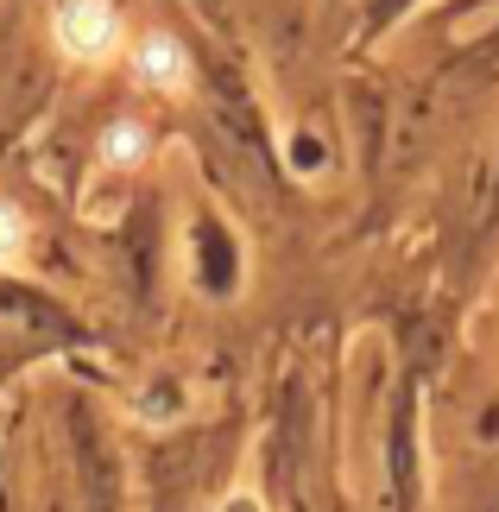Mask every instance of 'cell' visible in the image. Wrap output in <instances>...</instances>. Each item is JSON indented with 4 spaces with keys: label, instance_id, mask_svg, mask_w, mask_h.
Returning a JSON list of instances; mask_svg holds the SVG:
<instances>
[{
    "label": "cell",
    "instance_id": "obj_1",
    "mask_svg": "<svg viewBox=\"0 0 499 512\" xmlns=\"http://www.w3.org/2000/svg\"><path fill=\"white\" fill-rule=\"evenodd\" d=\"M51 45L76 64H102L121 51V13L114 0H51Z\"/></svg>",
    "mask_w": 499,
    "mask_h": 512
},
{
    "label": "cell",
    "instance_id": "obj_2",
    "mask_svg": "<svg viewBox=\"0 0 499 512\" xmlns=\"http://www.w3.org/2000/svg\"><path fill=\"white\" fill-rule=\"evenodd\" d=\"M133 76L146 89H165V95H177V89H190V51L177 45L171 32H146L133 45Z\"/></svg>",
    "mask_w": 499,
    "mask_h": 512
},
{
    "label": "cell",
    "instance_id": "obj_3",
    "mask_svg": "<svg viewBox=\"0 0 499 512\" xmlns=\"http://www.w3.org/2000/svg\"><path fill=\"white\" fill-rule=\"evenodd\" d=\"M102 159L108 165H139V159H146V127H133V121L108 127L102 133Z\"/></svg>",
    "mask_w": 499,
    "mask_h": 512
},
{
    "label": "cell",
    "instance_id": "obj_4",
    "mask_svg": "<svg viewBox=\"0 0 499 512\" xmlns=\"http://www.w3.org/2000/svg\"><path fill=\"white\" fill-rule=\"evenodd\" d=\"M19 253H26V215L0 203V266H19Z\"/></svg>",
    "mask_w": 499,
    "mask_h": 512
},
{
    "label": "cell",
    "instance_id": "obj_5",
    "mask_svg": "<svg viewBox=\"0 0 499 512\" xmlns=\"http://www.w3.org/2000/svg\"><path fill=\"white\" fill-rule=\"evenodd\" d=\"M222 512H266V500H259V494H228Z\"/></svg>",
    "mask_w": 499,
    "mask_h": 512
}]
</instances>
